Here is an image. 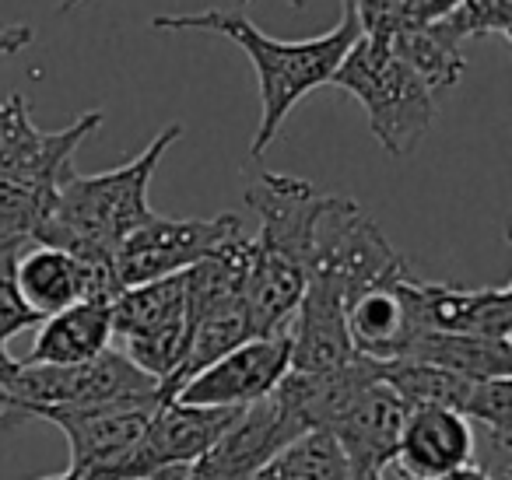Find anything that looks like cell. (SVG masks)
<instances>
[{
  "mask_svg": "<svg viewBox=\"0 0 512 480\" xmlns=\"http://www.w3.org/2000/svg\"><path fill=\"white\" fill-rule=\"evenodd\" d=\"M151 29L214 32V36H225L235 46H242V53L253 64L256 92H260V127H256L253 144H249V155L253 158L264 155L267 144L278 137L281 123L288 120V113L309 92H316V88L334 78L344 53L362 36L358 18L351 11H344L341 22L327 36H313V39H274L256 29L239 11H214V8L193 11V15H158L151 22Z\"/></svg>",
  "mask_w": 512,
  "mask_h": 480,
  "instance_id": "cell-1",
  "label": "cell"
},
{
  "mask_svg": "<svg viewBox=\"0 0 512 480\" xmlns=\"http://www.w3.org/2000/svg\"><path fill=\"white\" fill-rule=\"evenodd\" d=\"M246 204L260 218L253 235V267L246 284V309L253 337L285 333L306 291L313 235L327 193L309 179L260 172L246 186Z\"/></svg>",
  "mask_w": 512,
  "mask_h": 480,
  "instance_id": "cell-2",
  "label": "cell"
},
{
  "mask_svg": "<svg viewBox=\"0 0 512 480\" xmlns=\"http://www.w3.org/2000/svg\"><path fill=\"white\" fill-rule=\"evenodd\" d=\"M183 137V127H165L148 148L127 165L95 176L71 172L57 193L53 214L39 228L36 246H53L71 253L74 260H113L123 239L155 218L148 204L151 176L162 165L165 151Z\"/></svg>",
  "mask_w": 512,
  "mask_h": 480,
  "instance_id": "cell-3",
  "label": "cell"
},
{
  "mask_svg": "<svg viewBox=\"0 0 512 480\" xmlns=\"http://www.w3.org/2000/svg\"><path fill=\"white\" fill-rule=\"evenodd\" d=\"M327 85L348 92L369 113L372 137L386 155H411L435 120V95L386 36H358Z\"/></svg>",
  "mask_w": 512,
  "mask_h": 480,
  "instance_id": "cell-4",
  "label": "cell"
},
{
  "mask_svg": "<svg viewBox=\"0 0 512 480\" xmlns=\"http://www.w3.org/2000/svg\"><path fill=\"white\" fill-rule=\"evenodd\" d=\"M109 312L120 354L162 389L186 351V274L123 288Z\"/></svg>",
  "mask_w": 512,
  "mask_h": 480,
  "instance_id": "cell-5",
  "label": "cell"
},
{
  "mask_svg": "<svg viewBox=\"0 0 512 480\" xmlns=\"http://www.w3.org/2000/svg\"><path fill=\"white\" fill-rule=\"evenodd\" d=\"M239 232V214H218V218H162L155 214L113 253L116 281L120 288H134V284L186 274Z\"/></svg>",
  "mask_w": 512,
  "mask_h": 480,
  "instance_id": "cell-6",
  "label": "cell"
},
{
  "mask_svg": "<svg viewBox=\"0 0 512 480\" xmlns=\"http://www.w3.org/2000/svg\"><path fill=\"white\" fill-rule=\"evenodd\" d=\"M306 421L288 400L285 389H274L260 403H249L232 417L218 442L200 456L183 480H249L264 463H271L285 445L306 435Z\"/></svg>",
  "mask_w": 512,
  "mask_h": 480,
  "instance_id": "cell-7",
  "label": "cell"
},
{
  "mask_svg": "<svg viewBox=\"0 0 512 480\" xmlns=\"http://www.w3.org/2000/svg\"><path fill=\"white\" fill-rule=\"evenodd\" d=\"M158 407L162 400L151 396V400L102 403V407H46L32 410L29 417L64 431L71 445L67 473H74L78 480H106L127 459Z\"/></svg>",
  "mask_w": 512,
  "mask_h": 480,
  "instance_id": "cell-8",
  "label": "cell"
},
{
  "mask_svg": "<svg viewBox=\"0 0 512 480\" xmlns=\"http://www.w3.org/2000/svg\"><path fill=\"white\" fill-rule=\"evenodd\" d=\"M239 410L218 407H186V403H162L151 414L148 428L134 442L120 466L106 480H158L169 470H190L200 456H207L221 431L232 424Z\"/></svg>",
  "mask_w": 512,
  "mask_h": 480,
  "instance_id": "cell-9",
  "label": "cell"
},
{
  "mask_svg": "<svg viewBox=\"0 0 512 480\" xmlns=\"http://www.w3.org/2000/svg\"><path fill=\"white\" fill-rule=\"evenodd\" d=\"M292 368V337L271 333V337H253L193 375L176 393V403L186 407H218V410H242L249 403H260L281 386V379Z\"/></svg>",
  "mask_w": 512,
  "mask_h": 480,
  "instance_id": "cell-10",
  "label": "cell"
},
{
  "mask_svg": "<svg viewBox=\"0 0 512 480\" xmlns=\"http://www.w3.org/2000/svg\"><path fill=\"white\" fill-rule=\"evenodd\" d=\"M102 109L81 113L64 130L36 127L29 113L25 95H11L0 102V172H18V176L46 179V183L64 186V179L74 172V155L78 148L102 127Z\"/></svg>",
  "mask_w": 512,
  "mask_h": 480,
  "instance_id": "cell-11",
  "label": "cell"
},
{
  "mask_svg": "<svg viewBox=\"0 0 512 480\" xmlns=\"http://www.w3.org/2000/svg\"><path fill=\"white\" fill-rule=\"evenodd\" d=\"M411 267L372 288L358 291L348 305V340L355 358L376 361H404L411 354L414 340L421 337V326L414 319L411 305Z\"/></svg>",
  "mask_w": 512,
  "mask_h": 480,
  "instance_id": "cell-12",
  "label": "cell"
},
{
  "mask_svg": "<svg viewBox=\"0 0 512 480\" xmlns=\"http://www.w3.org/2000/svg\"><path fill=\"white\" fill-rule=\"evenodd\" d=\"M407 410L411 407L400 400L397 389L386 386L379 375L351 396L348 407L327 428V435L348 459L351 473H383L393 463Z\"/></svg>",
  "mask_w": 512,
  "mask_h": 480,
  "instance_id": "cell-13",
  "label": "cell"
},
{
  "mask_svg": "<svg viewBox=\"0 0 512 480\" xmlns=\"http://www.w3.org/2000/svg\"><path fill=\"white\" fill-rule=\"evenodd\" d=\"M411 305L421 333H449V337L509 340L512 330V288H453L411 277Z\"/></svg>",
  "mask_w": 512,
  "mask_h": 480,
  "instance_id": "cell-14",
  "label": "cell"
},
{
  "mask_svg": "<svg viewBox=\"0 0 512 480\" xmlns=\"http://www.w3.org/2000/svg\"><path fill=\"white\" fill-rule=\"evenodd\" d=\"M470 424L467 417L442 407H411L397 438L400 470L411 480H439L470 466Z\"/></svg>",
  "mask_w": 512,
  "mask_h": 480,
  "instance_id": "cell-15",
  "label": "cell"
},
{
  "mask_svg": "<svg viewBox=\"0 0 512 480\" xmlns=\"http://www.w3.org/2000/svg\"><path fill=\"white\" fill-rule=\"evenodd\" d=\"M15 288L25 309L39 316V323L78 302H92V274L85 263L64 249L36 246V242H29L18 256Z\"/></svg>",
  "mask_w": 512,
  "mask_h": 480,
  "instance_id": "cell-16",
  "label": "cell"
},
{
  "mask_svg": "<svg viewBox=\"0 0 512 480\" xmlns=\"http://www.w3.org/2000/svg\"><path fill=\"white\" fill-rule=\"evenodd\" d=\"M113 344V312L106 302H78L39 323L29 365H81Z\"/></svg>",
  "mask_w": 512,
  "mask_h": 480,
  "instance_id": "cell-17",
  "label": "cell"
},
{
  "mask_svg": "<svg viewBox=\"0 0 512 480\" xmlns=\"http://www.w3.org/2000/svg\"><path fill=\"white\" fill-rule=\"evenodd\" d=\"M404 361H425V365L446 368L470 382L509 379L512 347L509 340H481V337H449V333H421Z\"/></svg>",
  "mask_w": 512,
  "mask_h": 480,
  "instance_id": "cell-18",
  "label": "cell"
},
{
  "mask_svg": "<svg viewBox=\"0 0 512 480\" xmlns=\"http://www.w3.org/2000/svg\"><path fill=\"white\" fill-rule=\"evenodd\" d=\"M393 53L432 88V95H442L463 78V53L446 32L435 25H400V29L386 32Z\"/></svg>",
  "mask_w": 512,
  "mask_h": 480,
  "instance_id": "cell-19",
  "label": "cell"
},
{
  "mask_svg": "<svg viewBox=\"0 0 512 480\" xmlns=\"http://www.w3.org/2000/svg\"><path fill=\"white\" fill-rule=\"evenodd\" d=\"M249 480H351V466L327 431H306Z\"/></svg>",
  "mask_w": 512,
  "mask_h": 480,
  "instance_id": "cell-20",
  "label": "cell"
},
{
  "mask_svg": "<svg viewBox=\"0 0 512 480\" xmlns=\"http://www.w3.org/2000/svg\"><path fill=\"white\" fill-rule=\"evenodd\" d=\"M57 193V183L18 176V172H0V239L36 242L39 228L53 214Z\"/></svg>",
  "mask_w": 512,
  "mask_h": 480,
  "instance_id": "cell-21",
  "label": "cell"
},
{
  "mask_svg": "<svg viewBox=\"0 0 512 480\" xmlns=\"http://www.w3.org/2000/svg\"><path fill=\"white\" fill-rule=\"evenodd\" d=\"M470 428L512 435V379H488L470 389V400L463 407Z\"/></svg>",
  "mask_w": 512,
  "mask_h": 480,
  "instance_id": "cell-22",
  "label": "cell"
},
{
  "mask_svg": "<svg viewBox=\"0 0 512 480\" xmlns=\"http://www.w3.org/2000/svg\"><path fill=\"white\" fill-rule=\"evenodd\" d=\"M411 4L414 0H355L351 15L358 18L362 36H386V32L397 29V22Z\"/></svg>",
  "mask_w": 512,
  "mask_h": 480,
  "instance_id": "cell-23",
  "label": "cell"
},
{
  "mask_svg": "<svg viewBox=\"0 0 512 480\" xmlns=\"http://www.w3.org/2000/svg\"><path fill=\"white\" fill-rule=\"evenodd\" d=\"M32 39H36L32 25H4V29H0V57H15Z\"/></svg>",
  "mask_w": 512,
  "mask_h": 480,
  "instance_id": "cell-24",
  "label": "cell"
},
{
  "mask_svg": "<svg viewBox=\"0 0 512 480\" xmlns=\"http://www.w3.org/2000/svg\"><path fill=\"white\" fill-rule=\"evenodd\" d=\"M439 480H488V477H484V473H477L474 466H463V470L449 473V477H439Z\"/></svg>",
  "mask_w": 512,
  "mask_h": 480,
  "instance_id": "cell-25",
  "label": "cell"
},
{
  "mask_svg": "<svg viewBox=\"0 0 512 480\" xmlns=\"http://www.w3.org/2000/svg\"><path fill=\"white\" fill-rule=\"evenodd\" d=\"M78 4H85V0H60V15H67V11H74V8H78Z\"/></svg>",
  "mask_w": 512,
  "mask_h": 480,
  "instance_id": "cell-26",
  "label": "cell"
},
{
  "mask_svg": "<svg viewBox=\"0 0 512 480\" xmlns=\"http://www.w3.org/2000/svg\"><path fill=\"white\" fill-rule=\"evenodd\" d=\"M351 480H383V473H351Z\"/></svg>",
  "mask_w": 512,
  "mask_h": 480,
  "instance_id": "cell-27",
  "label": "cell"
},
{
  "mask_svg": "<svg viewBox=\"0 0 512 480\" xmlns=\"http://www.w3.org/2000/svg\"><path fill=\"white\" fill-rule=\"evenodd\" d=\"M43 480H78L74 473H53V477H43Z\"/></svg>",
  "mask_w": 512,
  "mask_h": 480,
  "instance_id": "cell-28",
  "label": "cell"
},
{
  "mask_svg": "<svg viewBox=\"0 0 512 480\" xmlns=\"http://www.w3.org/2000/svg\"><path fill=\"white\" fill-rule=\"evenodd\" d=\"M292 4H302V0H292ZM341 4H344V11H351V8H355V0H341Z\"/></svg>",
  "mask_w": 512,
  "mask_h": 480,
  "instance_id": "cell-29",
  "label": "cell"
},
{
  "mask_svg": "<svg viewBox=\"0 0 512 480\" xmlns=\"http://www.w3.org/2000/svg\"><path fill=\"white\" fill-rule=\"evenodd\" d=\"M239 4H246V0H239Z\"/></svg>",
  "mask_w": 512,
  "mask_h": 480,
  "instance_id": "cell-30",
  "label": "cell"
}]
</instances>
